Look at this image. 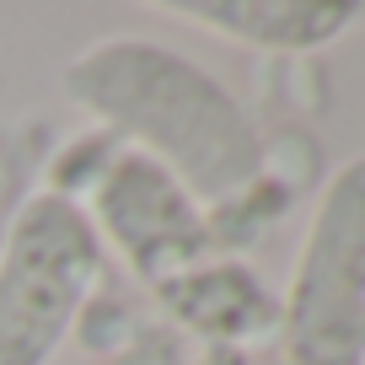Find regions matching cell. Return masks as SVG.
I'll return each mask as SVG.
<instances>
[{
    "label": "cell",
    "instance_id": "cell-5",
    "mask_svg": "<svg viewBox=\"0 0 365 365\" xmlns=\"http://www.w3.org/2000/svg\"><path fill=\"white\" fill-rule=\"evenodd\" d=\"M150 296L172 328L188 333L194 344H210V349L247 354L252 339L279 333V296L237 258H210L167 279V285H156Z\"/></svg>",
    "mask_w": 365,
    "mask_h": 365
},
{
    "label": "cell",
    "instance_id": "cell-6",
    "mask_svg": "<svg viewBox=\"0 0 365 365\" xmlns=\"http://www.w3.org/2000/svg\"><path fill=\"white\" fill-rule=\"evenodd\" d=\"M156 11L210 27L215 38H231V43L307 54V48H328L333 38L349 33L360 6H349V0H161Z\"/></svg>",
    "mask_w": 365,
    "mask_h": 365
},
{
    "label": "cell",
    "instance_id": "cell-7",
    "mask_svg": "<svg viewBox=\"0 0 365 365\" xmlns=\"http://www.w3.org/2000/svg\"><path fill=\"white\" fill-rule=\"evenodd\" d=\"M108 365H252L247 354L237 349H210V344H194L188 333H178L172 322H140L124 339V349Z\"/></svg>",
    "mask_w": 365,
    "mask_h": 365
},
{
    "label": "cell",
    "instance_id": "cell-2",
    "mask_svg": "<svg viewBox=\"0 0 365 365\" xmlns=\"http://www.w3.org/2000/svg\"><path fill=\"white\" fill-rule=\"evenodd\" d=\"M103 274V237L76 199L33 194L0 242V365H48Z\"/></svg>",
    "mask_w": 365,
    "mask_h": 365
},
{
    "label": "cell",
    "instance_id": "cell-4",
    "mask_svg": "<svg viewBox=\"0 0 365 365\" xmlns=\"http://www.w3.org/2000/svg\"><path fill=\"white\" fill-rule=\"evenodd\" d=\"M86 194H91V226H97V237L113 242L124 269L135 274L140 285L156 290V285H167V279H178V274L215 258L205 210L145 150L118 145L108 156V167L91 178Z\"/></svg>",
    "mask_w": 365,
    "mask_h": 365
},
{
    "label": "cell",
    "instance_id": "cell-1",
    "mask_svg": "<svg viewBox=\"0 0 365 365\" xmlns=\"http://www.w3.org/2000/svg\"><path fill=\"white\" fill-rule=\"evenodd\" d=\"M65 91L97 124L161 161L199 210L247 194L269 172L263 140L242 103L167 43L135 33L97 38L65 65Z\"/></svg>",
    "mask_w": 365,
    "mask_h": 365
},
{
    "label": "cell",
    "instance_id": "cell-3",
    "mask_svg": "<svg viewBox=\"0 0 365 365\" xmlns=\"http://www.w3.org/2000/svg\"><path fill=\"white\" fill-rule=\"evenodd\" d=\"M290 365H365V156L328 178L279 301Z\"/></svg>",
    "mask_w": 365,
    "mask_h": 365
},
{
    "label": "cell",
    "instance_id": "cell-8",
    "mask_svg": "<svg viewBox=\"0 0 365 365\" xmlns=\"http://www.w3.org/2000/svg\"><path fill=\"white\" fill-rule=\"evenodd\" d=\"M252 365H290L285 354H263V360H252Z\"/></svg>",
    "mask_w": 365,
    "mask_h": 365
}]
</instances>
